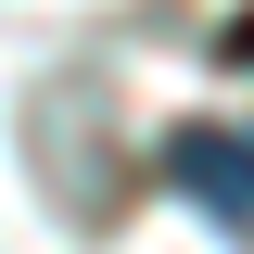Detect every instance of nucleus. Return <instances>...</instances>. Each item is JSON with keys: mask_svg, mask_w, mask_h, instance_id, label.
I'll use <instances>...</instances> for the list:
<instances>
[{"mask_svg": "<svg viewBox=\"0 0 254 254\" xmlns=\"http://www.w3.org/2000/svg\"><path fill=\"white\" fill-rule=\"evenodd\" d=\"M165 165H178V190L216 216V242H242V229H254V178H242V127H229V115L178 127V140H165Z\"/></svg>", "mask_w": 254, "mask_h": 254, "instance_id": "obj_1", "label": "nucleus"}]
</instances>
